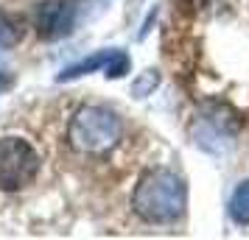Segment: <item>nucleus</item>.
Wrapping results in <instances>:
<instances>
[{
  "label": "nucleus",
  "instance_id": "6e6552de",
  "mask_svg": "<svg viewBox=\"0 0 249 240\" xmlns=\"http://www.w3.org/2000/svg\"><path fill=\"white\" fill-rule=\"evenodd\" d=\"M160 84V76H157V70H146L140 79L132 84V92H135L137 98H146V95H151L154 92V87Z\"/></svg>",
  "mask_w": 249,
  "mask_h": 240
},
{
  "label": "nucleus",
  "instance_id": "20e7f679",
  "mask_svg": "<svg viewBox=\"0 0 249 240\" xmlns=\"http://www.w3.org/2000/svg\"><path fill=\"white\" fill-rule=\"evenodd\" d=\"M76 23V6L70 0H42L36 6V34L42 39H59L70 34Z\"/></svg>",
  "mask_w": 249,
  "mask_h": 240
},
{
  "label": "nucleus",
  "instance_id": "423d86ee",
  "mask_svg": "<svg viewBox=\"0 0 249 240\" xmlns=\"http://www.w3.org/2000/svg\"><path fill=\"white\" fill-rule=\"evenodd\" d=\"M230 218L235 224H249V179H244L230 195Z\"/></svg>",
  "mask_w": 249,
  "mask_h": 240
},
{
  "label": "nucleus",
  "instance_id": "0eeeda50",
  "mask_svg": "<svg viewBox=\"0 0 249 240\" xmlns=\"http://www.w3.org/2000/svg\"><path fill=\"white\" fill-rule=\"evenodd\" d=\"M129 56H126L124 50H109V59H107V64H104V76L107 79H121L129 73Z\"/></svg>",
  "mask_w": 249,
  "mask_h": 240
},
{
  "label": "nucleus",
  "instance_id": "f03ea898",
  "mask_svg": "<svg viewBox=\"0 0 249 240\" xmlns=\"http://www.w3.org/2000/svg\"><path fill=\"white\" fill-rule=\"evenodd\" d=\"M121 117L107 106H81L68 126V140L79 154L101 157L121 143Z\"/></svg>",
  "mask_w": 249,
  "mask_h": 240
},
{
  "label": "nucleus",
  "instance_id": "7ed1b4c3",
  "mask_svg": "<svg viewBox=\"0 0 249 240\" xmlns=\"http://www.w3.org/2000/svg\"><path fill=\"white\" fill-rule=\"evenodd\" d=\"M39 154L23 137H0V190H20L39 173Z\"/></svg>",
  "mask_w": 249,
  "mask_h": 240
},
{
  "label": "nucleus",
  "instance_id": "39448f33",
  "mask_svg": "<svg viewBox=\"0 0 249 240\" xmlns=\"http://www.w3.org/2000/svg\"><path fill=\"white\" fill-rule=\"evenodd\" d=\"M107 59H109V50H101V53H95V56L84 59V62H76V64H70L59 73V81H73V79H81V76H87L92 70H98L107 64Z\"/></svg>",
  "mask_w": 249,
  "mask_h": 240
},
{
  "label": "nucleus",
  "instance_id": "f257e3e1",
  "mask_svg": "<svg viewBox=\"0 0 249 240\" xmlns=\"http://www.w3.org/2000/svg\"><path fill=\"white\" fill-rule=\"evenodd\" d=\"M185 204H188V187L182 176L165 168L143 173L132 195V207L146 224H174L182 218Z\"/></svg>",
  "mask_w": 249,
  "mask_h": 240
}]
</instances>
